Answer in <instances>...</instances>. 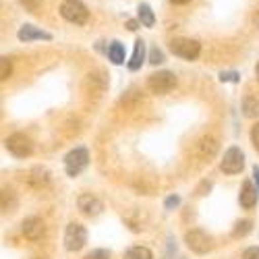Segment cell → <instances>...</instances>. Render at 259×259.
<instances>
[{
    "label": "cell",
    "mask_w": 259,
    "mask_h": 259,
    "mask_svg": "<svg viewBox=\"0 0 259 259\" xmlns=\"http://www.w3.org/2000/svg\"><path fill=\"white\" fill-rule=\"evenodd\" d=\"M83 259H110V253H108L106 249H94L92 253H88Z\"/></svg>",
    "instance_id": "obj_20"
},
{
    "label": "cell",
    "mask_w": 259,
    "mask_h": 259,
    "mask_svg": "<svg viewBox=\"0 0 259 259\" xmlns=\"http://www.w3.org/2000/svg\"><path fill=\"white\" fill-rule=\"evenodd\" d=\"M0 77H3V79H9L11 77V60L9 58L0 60Z\"/></svg>",
    "instance_id": "obj_22"
},
{
    "label": "cell",
    "mask_w": 259,
    "mask_h": 259,
    "mask_svg": "<svg viewBox=\"0 0 259 259\" xmlns=\"http://www.w3.org/2000/svg\"><path fill=\"white\" fill-rule=\"evenodd\" d=\"M245 166V156L239 147H228L224 152V158H222V172H226V175H239V172L243 170Z\"/></svg>",
    "instance_id": "obj_6"
},
{
    "label": "cell",
    "mask_w": 259,
    "mask_h": 259,
    "mask_svg": "<svg viewBox=\"0 0 259 259\" xmlns=\"http://www.w3.org/2000/svg\"><path fill=\"white\" fill-rule=\"evenodd\" d=\"M108 58H110L114 64H122L124 62V48H122V44L112 41L110 48H108Z\"/></svg>",
    "instance_id": "obj_16"
},
{
    "label": "cell",
    "mask_w": 259,
    "mask_h": 259,
    "mask_svg": "<svg viewBox=\"0 0 259 259\" xmlns=\"http://www.w3.org/2000/svg\"><path fill=\"white\" fill-rule=\"evenodd\" d=\"M85 243H88V230H85V226L71 222L67 230H64V247L69 251H79L85 247Z\"/></svg>",
    "instance_id": "obj_5"
},
{
    "label": "cell",
    "mask_w": 259,
    "mask_h": 259,
    "mask_svg": "<svg viewBox=\"0 0 259 259\" xmlns=\"http://www.w3.org/2000/svg\"><path fill=\"white\" fill-rule=\"evenodd\" d=\"M90 164V154L85 147H75L73 152L67 154L64 158V168H67V175L69 177H77L81 170H85Z\"/></svg>",
    "instance_id": "obj_4"
},
{
    "label": "cell",
    "mask_w": 259,
    "mask_h": 259,
    "mask_svg": "<svg viewBox=\"0 0 259 259\" xmlns=\"http://www.w3.org/2000/svg\"><path fill=\"white\" fill-rule=\"evenodd\" d=\"M243 114H245L247 118H253V116L259 114V104H257V100L245 98V102H243Z\"/></svg>",
    "instance_id": "obj_19"
},
{
    "label": "cell",
    "mask_w": 259,
    "mask_h": 259,
    "mask_svg": "<svg viewBox=\"0 0 259 259\" xmlns=\"http://www.w3.org/2000/svg\"><path fill=\"white\" fill-rule=\"evenodd\" d=\"M197 152H199V156H201L203 160L211 158L215 152H218V141H215L213 137H209V135L201 137L199 143H197Z\"/></svg>",
    "instance_id": "obj_13"
},
{
    "label": "cell",
    "mask_w": 259,
    "mask_h": 259,
    "mask_svg": "<svg viewBox=\"0 0 259 259\" xmlns=\"http://www.w3.org/2000/svg\"><path fill=\"white\" fill-rule=\"evenodd\" d=\"M185 243H187V247L193 251V253H199V255H203V253H207L209 249H211V239L203 232V230H189L187 234H185Z\"/></svg>",
    "instance_id": "obj_8"
},
{
    "label": "cell",
    "mask_w": 259,
    "mask_h": 259,
    "mask_svg": "<svg viewBox=\"0 0 259 259\" xmlns=\"http://www.w3.org/2000/svg\"><path fill=\"white\" fill-rule=\"evenodd\" d=\"M172 205H179V197H170L166 201V207H172Z\"/></svg>",
    "instance_id": "obj_28"
},
{
    "label": "cell",
    "mask_w": 259,
    "mask_h": 259,
    "mask_svg": "<svg viewBox=\"0 0 259 259\" xmlns=\"http://www.w3.org/2000/svg\"><path fill=\"white\" fill-rule=\"evenodd\" d=\"M251 143H253V147L259 152V122L251 128Z\"/></svg>",
    "instance_id": "obj_24"
},
{
    "label": "cell",
    "mask_w": 259,
    "mask_h": 259,
    "mask_svg": "<svg viewBox=\"0 0 259 259\" xmlns=\"http://www.w3.org/2000/svg\"><path fill=\"white\" fill-rule=\"evenodd\" d=\"M170 50H172V54H177L181 58L195 60L201 52V44L197 39H191V37H177V39L170 41Z\"/></svg>",
    "instance_id": "obj_3"
},
{
    "label": "cell",
    "mask_w": 259,
    "mask_h": 259,
    "mask_svg": "<svg viewBox=\"0 0 259 259\" xmlns=\"http://www.w3.org/2000/svg\"><path fill=\"white\" fill-rule=\"evenodd\" d=\"M126 27L131 29V31H135V29H137V21H128V23H126Z\"/></svg>",
    "instance_id": "obj_29"
},
{
    "label": "cell",
    "mask_w": 259,
    "mask_h": 259,
    "mask_svg": "<svg viewBox=\"0 0 259 259\" xmlns=\"http://www.w3.org/2000/svg\"><path fill=\"white\" fill-rule=\"evenodd\" d=\"M21 230H23L25 239L29 241H39L46 234V226L39 218H25L23 224H21Z\"/></svg>",
    "instance_id": "obj_9"
},
{
    "label": "cell",
    "mask_w": 259,
    "mask_h": 259,
    "mask_svg": "<svg viewBox=\"0 0 259 259\" xmlns=\"http://www.w3.org/2000/svg\"><path fill=\"white\" fill-rule=\"evenodd\" d=\"M170 3H175V5H187V3H191V0H170Z\"/></svg>",
    "instance_id": "obj_30"
},
{
    "label": "cell",
    "mask_w": 259,
    "mask_h": 259,
    "mask_svg": "<svg viewBox=\"0 0 259 259\" xmlns=\"http://www.w3.org/2000/svg\"><path fill=\"white\" fill-rule=\"evenodd\" d=\"M143 58H145V44H143V39H137V41H135L133 56H131V60H128V69L137 71L141 64H143Z\"/></svg>",
    "instance_id": "obj_14"
},
{
    "label": "cell",
    "mask_w": 259,
    "mask_h": 259,
    "mask_svg": "<svg viewBox=\"0 0 259 259\" xmlns=\"http://www.w3.org/2000/svg\"><path fill=\"white\" fill-rule=\"evenodd\" d=\"M243 259H259V247H249L243 253Z\"/></svg>",
    "instance_id": "obj_26"
},
{
    "label": "cell",
    "mask_w": 259,
    "mask_h": 259,
    "mask_svg": "<svg viewBox=\"0 0 259 259\" xmlns=\"http://www.w3.org/2000/svg\"><path fill=\"white\" fill-rule=\"evenodd\" d=\"M149 62H152V64H160V62H164V54H162L158 48H154L152 52H149Z\"/></svg>",
    "instance_id": "obj_23"
},
{
    "label": "cell",
    "mask_w": 259,
    "mask_h": 259,
    "mask_svg": "<svg viewBox=\"0 0 259 259\" xmlns=\"http://www.w3.org/2000/svg\"><path fill=\"white\" fill-rule=\"evenodd\" d=\"M21 5H23L27 11H31V13H35L37 9H39V0H21Z\"/></svg>",
    "instance_id": "obj_25"
},
{
    "label": "cell",
    "mask_w": 259,
    "mask_h": 259,
    "mask_svg": "<svg viewBox=\"0 0 259 259\" xmlns=\"http://www.w3.org/2000/svg\"><path fill=\"white\" fill-rule=\"evenodd\" d=\"M220 79L222 81H236V73H222Z\"/></svg>",
    "instance_id": "obj_27"
},
{
    "label": "cell",
    "mask_w": 259,
    "mask_h": 259,
    "mask_svg": "<svg viewBox=\"0 0 259 259\" xmlns=\"http://www.w3.org/2000/svg\"><path fill=\"white\" fill-rule=\"evenodd\" d=\"M17 37H19L21 41H33V39H52V35H50L48 31H41V29H37V27H33V25H23V27L19 29Z\"/></svg>",
    "instance_id": "obj_11"
},
{
    "label": "cell",
    "mask_w": 259,
    "mask_h": 259,
    "mask_svg": "<svg viewBox=\"0 0 259 259\" xmlns=\"http://www.w3.org/2000/svg\"><path fill=\"white\" fill-rule=\"evenodd\" d=\"M139 13V23L143 25V27H154V23H156V17H154V11L149 9V5H139V9H137Z\"/></svg>",
    "instance_id": "obj_15"
},
{
    "label": "cell",
    "mask_w": 259,
    "mask_h": 259,
    "mask_svg": "<svg viewBox=\"0 0 259 259\" xmlns=\"http://www.w3.org/2000/svg\"><path fill=\"white\" fill-rule=\"evenodd\" d=\"M257 195H259V191H255L253 185H251L249 181H245V183H243V189H241V197H239V201H241L243 207L251 209V207L257 203Z\"/></svg>",
    "instance_id": "obj_12"
},
{
    "label": "cell",
    "mask_w": 259,
    "mask_h": 259,
    "mask_svg": "<svg viewBox=\"0 0 259 259\" xmlns=\"http://www.w3.org/2000/svg\"><path fill=\"white\" fill-rule=\"evenodd\" d=\"M31 185H35V187H41V185H48V181H50V177H48V170H44V168H35L33 172H31Z\"/></svg>",
    "instance_id": "obj_18"
},
{
    "label": "cell",
    "mask_w": 259,
    "mask_h": 259,
    "mask_svg": "<svg viewBox=\"0 0 259 259\" xmlns=\"http://www.w3.org/2000/svg\"><path fill=\"white\" fill-rule=\"evenodd\" d=\"M77 205H79V209H81L85 215H98V213L104 209V203H102L96 195H92V193H85V195H81V197L77 199Z\"/></svg>",
    "instance_id": "obj_10"
},
{
    "label": "cell",
    "mask_w": 259,
    "mask_h": 259,
    "mask_svg": "<svg viewBox=\"0 0 259 259\" xmlns=\"http://www.w3.org/2000/svg\"><path fill=\"white\" fill-rule=\"evenodd\" d=\"M124 259H154V255L147 247H131L126 251Z\"/></svg>",
    "instance_id": "obj_17"
},
{
    "label": "cell",
    "mask_w": 259,
    "mask_h": 259,
    "mask_svg": "<svg viewBox=\"0 0 259 259\" xmlns=\"http://www.w3.org/2000/svg\"><path fill=\"white\" fill-rule=\"evenodd\" d=\"M255 75H257V79H259V62H257V69H255Z\"/></svg>",
    "instance_id": "obj_31"
},
{
    "label": "cell",
    "mask_w": 259,
    "mask_h": 259,
    "mask_svg": "<svg viewBox=\"0 0 259 259\" xmlns=\"http://www.w3.org/2000/svg\"><path fill=\"white\" fill-rule=\"evenodd\" d=\"M175 85H177V77H175V73H170V71L154 73L152 77L147 79L149 92L156 94V96H164V94L172 92V90H175Z\"/></svg>",
    "instance_id": "obj_2"
},
{
    "label": "cell",
    "mask_w": 259,
    "mask_h": 259,
    "mask_svg": "<svg viewBox=\"0 0 259 259\" xmlns=\"http://www.w3.org/2000/svg\"><path fill=\"white\" fill-rule=\"evenodd\" d=\"M7 149L13 156H17V158H27L33 152V143H31V139L27 135L15 133V135H11L7 139Z\"/></svg>",
    "instance_id": "obj_7"
},
{
    "label": "cell",
    "mask_w": 259,
    "mask_h": 259,
    "mask_svg": "<svg viewBox=\"0 0 259 259\" xmlns=\"http://www.w3.org/2000/svg\"><path fill=\"white\" fill-rule=\"evenodd\" d=\"M249 230H251V222H249V220H243V222L236 224V228H234V236H243V234H247Z\"/></svg>",
    "instance_id": "obj_21"
},
{
    "label": "cell",
    "mask_w": 259,
    "mask_h": 259,
    "mask_svg": "<svg viewBox=\"0 0 259 259\" xmlns=\"http://www.w3.org/2000/svg\"><path fill=\"white\" fill-rule=\"evenodd\" d=\"M60 15L62 19H67L69 23H75V25L88 23V19H90V11L81 0H64L60 5Z\"/></svg>",
    "instance_id": "obj_1"
}]
</instances>
